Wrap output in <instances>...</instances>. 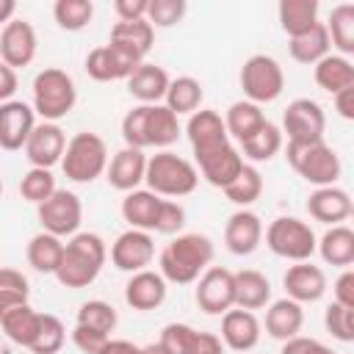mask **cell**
Returning <instances> with one entry per match:
<instances>
[{"label":"cell","mask_w":354,"mask_h":354,"mask_svg":"<svg viewBox=\"0 0 354 354\" xmlns=\"http://www.w3.org/2000/svg\"><path fill=\"white\" fill-rule=\"evenodd\" d=\"M241 169H243V155L238 152L235 144H230L227 149H221L218 155H213V158H207V160H202V163L196 166V171H199L210 185H216V188H221V191L238 177Z\"/></svg>","instance_id":"obj_34"},{"label":"cell","mask_w":354,"mask_h":354,"mask_svg":"<svg viewBox=\"0 0 354 354\" xmlns=\"http://www.w3.org/2000/svg\"><path fill=\"white\" fill-rule=\"evenodd\" d=\"M144 64V61H136L133 55L122 53L119 47L113 44H100L94 47L88 55H86V75L97 83H111V80H127L136 66Z\"/></svg>","instance_id":"obj_16"},{"label":"cell","mask_w":354,"mask_h":354,"mask_svg":"<svg viewBox=\"0 0 354 354\" xmlns=\"http://www.w3.org/2000/svg\"><path fill=\"white\" fill-rule=\"evenodd\" d=\"M0 194H3V180H0Z\"/></svg>","instance_id":"obj_60"},{"label":"cell","mask_w":354,"mask_h":354,"mask_svg":"<svg viewBox=\"0 0 354 354\" xmlns=\"http://www.w3.org/2000/svg\"><path fill=\"white\" fill-rule=\"evenodd\" d=\"M335 111L343 116V119H354V86H348V88H343V91H337L335 94Z\"/></svg>","instance_id":"obj_56"},{"label":"cell","mask_w":354,"mask_h":354,"mask_svg":"<svg viewBox=\"0 0 354 354\" xmlns=\"http://www.w3.org/2000/svg\"><path fill=\"white\" fill-rule=\"evenodd\" d=\"M285 158L290 163V169L307 180L315 188H326L335 185L340 180L343 163L337 158V152L326 144V141H310V144H288L285 147Z\"/></svg>","instance_id":"obj_5"},{"label":"cell","mask_w":354,"mask_h":354,"mask_svg":"<svg viewBox=\"0 0 354 354\" xmlns=\"http://www.w3.org/2000/svg\"><path fill=\"white\" fill-rule=\"evenodd\" d=\"M144 171H147V155L144 149H133V147H122L105 169V180L111 188L127 194L136 191L144 183Z\"/></svg>","instance_id":"obj_22"},{"label":"cell","mask_w":354,"mask_h":354,"mask_svg":"<svg viewBox=\"0 0 354 354\" xmlns=\"http://www.w3.org/2000/svg\"><path fill=\"white\" fill-rule=\"evenodd\" d=\"M202 97H205L202 83H199L196 77H191V75H180V77H171V80H169L163 105H166L174 116H180V113H188V116H191L194 111H199Z\"/></svg>","instance_id":"obj_37"},{"label":"cell","mask_w":354,"mask_h":354,"mask_svg":"<svg viewBox=\"0 0 354 354\" xmlns=\"http://www.w3.org/2000/svg\"><path fill=\"white\" fill-rule=\"evenodd\" d=\"M147 6L149 0H116L113 11L119 22H136V19H147Z\"/></svg>","instance_id":"obj_54"},{"label":"cell","mask_w":354,"mask_h":354,"mask_svg":"<svg viewBox=\"0 0 354 354\" xmlns=\"http://www.w3.org/2000/svg\"><path fill=\"white\" fill-rule=\"evenodd\" d=\"M53 17L58 22L61 30H83L91 17H94V3L91 0H55L53 6Z\"/></svg>","instance_id":"obj_43"},{"label":"cell","mask_w":354,"mask_h":354,"mask_svg":"<svg viewBox=\"0 0 354 354\" xmlns=\"http://www.w3.org/2000/svg\"><path fill=\"white\" fill-rule=\"evenodd\" d=\"M147 191L158 196H188L199 185V171L191 160L171 149H160L152 158H147V171H144Z\"/></svg>","instance_id":"obj_3"},{"label":"cell","mask_w":354,"mask_h":354,"mask_svg":"<svg viewBox=\"0 0 354 354\" xmlns=\"http://www.w3.org/2000/svg\"><path fill=\"white\" fill-rule=\"evenodd\" d=\"M310 343H313V337H301V335H296V337H290V340L282 343L279 354H304V351L310 348Z\"/></svg>","instance_id":"obj_57"},{"label":"cell","mask_w":354,"mask_h":354,"mask_svg":"<svg viewBox=\"0 0 354 354\" xmlns=\"http://www.w3.org/2000/svg\"><path fill=\"white\" fill-rule=\"evenodd\" d=\"M166 279L160 277V271H136L130 274L127 285H124V301L133 307V310H158L163 301H166Z\"/></svg>","instance_id":"obj_23"},{"label":"cell","mask_w":354,"mask_h":354,"mask_svg":"<svg viewBox=\"0 0 354 354\" xmlns=\"http://www.w3.org/2000/svg\"><path fill=\"white\" fill-rule=\"evenodd\" d=\"M105 260H108V246L97 232H75L64 243V257L53 277L64 288L80 290L100 277Z\"/></svg>","instance_id":"obj_1"},{"label":"cell","mask_w":354,"mask_h":354,"mask_svg":"<svg viewBox=\"0 0 354 354\" xmlns=\"http://www.w3.org/2000/svg\"><path fill=\"white\" fill-rule=\"evenodd\" d=\"M304 326V310L299 301L293 299H277L271 301V307L266 310V332L274 337V340H290L301 332Z\"/></svg>","instance_id":"obj_27"},{"label":"cell","mask_w":354,"mask_h":354,"mask_svg":"<svg viewBox=\"0 0 354 354\" xmlns=\"http://www.w3.org/2000/svg\"><path fill=\"white\" fill-rule=\"evenodd\" d=\"M213 263V241L202 232H183L163 246L158 266L160 277L174 285H191Z\"/></svg>","instance_id":"obj_2"},{"label":"cell","mask_w":354,"mask_h":354,"mask_svg":"<svg viewBox=\"0 0 354 354\" xmlns=\"http://www.w3.org/2000/svg\"><path fill=\"white\" fill-rule=\"evenodd\" d=\"M55 177H53V171L50 169H36V166H30L25 174H22V180H19V196L25 199V202H30V205H41L44 199H50L53 194H55Z\"/></svg>","instance_id":"obj_45"},{"label":"cell","mask_w":354,"mask_h":354,"mask_svg":"<svg viewBox=\"0 0 354 354\" xmlns=\"http://www.w3.org/2000/svg\"><path fill=\"white\" fill-rule=\"evenodd\" d=\"M324 326L326 332L340 340V343H351L354 340V310L332 301L326 310H324Z\"/></svg>","instance_id":"obj_48"},{"label":"cell","mask_w":354,"mask_h":354,"mask_svg":"<svg viewBox=\"0 0 354 354\" xmlns=\"http://www.w3.org/2000/svg\"><path fill=\"white\" fill-rule=\"evenodd\" d=\"M108 147L97 133H75L66 141L64 158H61V169L72 183H94L97 177L105 174L108 169Z\"/></svg>","instance_id":"obj_6"},{"label":"cell","mask_w":354,"mask_h":354,"mask_svg":"<svg viewBox=\"0 0 354 354\" xmlns=\"http://www.w3.org/2000/svg\"><path fill=\"white\" fill-rule=\"evenodd\" d=\"M36 127V113L33 105L22 100H8L0 102V149H25L28 136Z\"/></svg>","instance_id":"obj_17"},{"label":"cell","mask_w":354,"mask_h":354,"mask_svg":"<svg viewBox=\"0 0 354 354\" xmlns=\"http://www.w3.org/2000/svg\"><path fill=\"white\" fill-rule=\"evenodd\" d=\"M108 340H111V335L97 332V329H88V326H80V324H75V329H72V343L83 354H100Z\"/></svg>","instance_id":"obj_51"},{"label":"cell","mask_w":354,"mask_h":354,"mask_svg":"<svg viewBox=\"0 0 354 354\" xmlns=\"http://www.w3.org/2000/svg\"><path fill=\"white\" fill-rule=\"evenodd\" d=\"M36 216H39L41 232H50L55 238H72L83 221V205L75 191L55 188L50 199L36 205Z\"/></svg>","instance_id":"obj_9"},{"label":"cell","mask_w":354,"mask_h":354,"mask_svg":"<svg viewBox=\"0 0 354 354\" xmlns=\"http://www.w3.org/2000/svg\"><path fill=\"white\" fill-rule=\"evenodd\" d=\"M235 279V307L241 310H260L271 301V282L257 268L232 271Z\"/></svg>","instance_id":"obj_29"},{"label":"cell","mask_w":354,"mask_h":354,"mask_svg":"<svg viewBox=\"0 0 354 354\" xmlns=\"http://www.w3.org/2000/svg\"><path fill=\"white\" fill-rule=\"evenodd\" d=\"M266 122V113L260 111V105L249 102V100H238L227 108L224 113V127H227V136L235 138L238 144L243 138H249L260 124Z\"/></svg>","instance_id":"obj_39"},{"label":"cell","mask_w":354,"mask_h":354,"mask_svg":"<svg viewBox=\"0 0 354 354\" xmlns=\"http://www.w3.org/2000/svg\"><path fill=\"white\" fill-rule=\"evenodd\" d=\"M17 14V3L14 0H0V25H8Z\"/></svg>","instance_id":"obj_58"},{"label":"cell","mask_w":354,"mask_h":354,"mask_svg":"<svg viewBox=\"0 0 354 354\" xmlns=\"http://www.w3.org/2000/svg\"><path fill=\"white\" fill-rule=\"evenodd\" d=\"M185 136L191 141V149H194V160L196 166L213 155H218L221 149H227L232 141L227 136V127H224V119L218 111H210V108H199L188 116V124H185Z\"/></svg>","instance_id":"obj_10"},{"label":"cell","mask_w":354,"mask_h":354,"mask_svg":"<svg viewBox=\"0 0 354 354\" xmlns=\"http://www.w3.org/2000/svg\"><path fill=\"white\" fill-rule=\"evenodd\" d=\"M282 285H285L288 299L299 304H307V301L313 304L326 293V274L321 266H313L310 260H304V263H293L285 271Z\"/></svg>","instance_id":"obj_21"},{"label":"cell","mask_w":354,"mask_h":354,"mask_svg":"<svg viewBox=\"0 0 354 354\" xmlns=\"http://www.w3.org/2000/svg\"><path fill=\"white\" fill-rule=\"evenodd\" d=\"M315 252L321 254V260L326 266H337V268H348L354 263V230L346 224H335L329 227L321 241L315 243Z\"/></svg>","instance_id":"obj_31"},{"label":"cell","mask_w":354,"mask_h":354,"mask_svg":"<svg viewBox=\"0 0 354 354\" xmlns=\"http://www.w3.org/2000/svg\"><path fill=\"white\" fill-rule=\"evenodd\" d=\"M354 205H351V196L348 191L337 188V185H326V188H315L310 196H307V213L321 221V224H340L351 216Z\"/></svg>","instance_id":"obj_24"},{"label":"cell","mask_w":354,"mask_h":354,"mask_svg":"<svg viewBox=\"0 0 354 354\" xmlns=\"http://www.w3.org/2000/svg\"><path fill=\"white\" fill-rule=\"evenodd\" d=\"M169 75L163 66L158 64H138L136 72L127 77V91L141 102V105H158L163 97H166V88H169Z\"/></svg>","instance_id":"obj_25"},{"label":"cell","mask_w":354,"mask_h":354,"mask_svg":"<svg viewBox=\"0 0 354 354\" xmlns=\"http://www.w3.org/2000/svg\"><path fill=\"white\" fill-rule=\"evenodd\" d=\"M194 299L202 313L207 315H224L235 307V279L232 271L224 266H207L202 277L196 279Z\"/></svg>","instance_id":"obj_12"},{"label":"cell","mask_w":354,"mask_h":354,"mask_svg":"<svg viewBox=\"0 0 354 354\" xmlns=\"http://www.w3.org/2000/svg\"><path fill=\"white\" fill-rule=\"evenodd\" d=\"M17 86H19V80H17V69H11V66H6V64L0 61V102L14 100Z\"/></svg>","instance_id":"obj_55"},{"label":"cell","mask_w":354,"mask_h":354,"mask_svg":"<svg viewBox=\"0 0 354 354\" xmlns=\"http://www.w3.org/2000/svg\"><path fill=\"white\" fill-rule=\"evenodd\" d=\"M313 77H315L318 88H324L326 94L335 97L337 91L354 86V64L337 53H329L313 66Z\"/></svg>","instance_id":"obj_32"},{"label":"cell","mask_w":354,"mask_h":354,"mask_svg":"<svg viewBox=\"0 0 354 354\" xmlns=\"http://www.w3.org/2000/svg\"><path fill=\"white\" fill-rule=\"evenodd\" d=\"M185 11H188L185 0H149L147 22L152 28H171L185 17Z\"/></svg>","instance_id":"obj_49"},{"label":"cell","mask_w":354,"mask_h":354,"mask_svg":"<svg viewBox=\"0 0 354 354\" xmlns=\"http://www.w3.org/2000/svg\"><path fill=\"white\" fill-rule=\"evenodd\" d=\"M28 296H30L28 277L17 268H0V315L19 304H28Z\"/></svg>","instance_id":"obj_44"},{"label":"cell","mask_w":354,"mask_h":354,"mask_svg":"<svg viewBox=\"0 0 354 354\" xmlns=\"http://www.w3.org/2000/svg\"><path fill=\"white\" fill-rule=\"evenodd\" d=\"M260 241H263V221H260V216L254 210L241 207V210H235L227 218V224H224V243H227V249L232 254L246 257V254H252L260 246Z\"/></svg>","instance_id":"obj_20"},{"label":"cell","mask_w":354,"mask_h":354,"mask_svg":"<svg viewBox=\"0 0 354 354\" xmlns=\"http://www.w3.org/2000/svg\"><path fill=\"white\" fill-rule=\"evenodd\" d=\"M177 138H180V122H177V116L163 102L147 105V116H144V141H147V147L169 149Z\"/></svg>","instance_id":"obj_30"},{"label":"cell","mask_w":354,"mask_h":354,"mask_svg":"<svg viewBox=\"0 0 354 354\" xmlns=\"http://www.w3.org/2000/svg\"><path fill=\"white\" fill-rule=\"evenodd\" d=\"M282 144H285L282 130H279L274 122L266 119L249 138L241 141V149H238V152H241L243 158H249L252 163H266V160H271L274 155H279Z\"/></svg>","instance_id":"obj_33"},{"label":"cell","mask_w":354,"mask_h":354,"mask_svg":"<svg viewBox=\"0 0 354 354\" xmlns=\"http://www.w3.org/2000/svg\"><path fill=\"white\" fill-rule=\"evenodd\" d=\"M39 321H41V313H36L30 304H19L0 315V326H3L6 337L22 348H30V343L36 340Z\"/></svg>","instance_id":"obj_35"},{"label":"cell","mask_w":354,"mask_h":354,"mask_svg":"<svg viewBox=\"0 0 354 354\" xmlns=\"http://www.w3.org/2000/svg\"><path fill=\"white\" fill-rule=\"evenodd\" d=\"M260 321L252 310H241V307H232L221 315V335L218 340L232 348V351H252L257 343H260Z\"/></svg>","instance_id":"obj_19"},{"label":"cell","mask_w":354,"mask_h":354,"mask_svg":"<svg viewBox=\"0 0 354 354\" xmlns=\"http://www.w3.org/2000/svg\"><path fill=\"white\" fill-rule=\"evenodd\" d=\"M155 257V241L144 230H124L113 243H111V263L119 271L136 274L144 271Z\"/></svg>","instance_id":"obj_13"},{"label":"cell","mask_w":354,"mask_h":354,"mask_svg":"<svg viewBox=\"0 0 354 354\" xmlns=\"http://www.w3.org/2000/svg\"><path fill=\"white\" fill-rule=\"evenodd\" d=\"M36 30L28 19H11L0 30V61L11 69L28 66L36 58Z\"/></svg>","instance_id":"obj_15"},{"label":"cell","mask_w":354,"mask_h":354,"mask_svg":"<svg viewBox=\"0 0 354 354\" xmlns=\"http://www.w3.org/2000/svg\"><path fill=\"white\" fill-rule=\"evenodd\" d=\"M329 44L337 50V55L348 58L354 55V6L351 3H340L329 11V19L324 22Z\"/></svg>","instance_id":"obj_38"},{"label":"cell","mask_w":354,"mask_h":354,"mask_svg":"<svg viewBox=\"0 0 354 354\" xmlns=\"http://www.w3.org/2000/svg\"><path fill=\"white\" fill-rule=\"evenodd\" d=\"M160 199H163V196H158V194H152V191H147V188L127 191L124 199H122V218L130 224V230L152 232V230H155V218H158Z\"/></svg>","instance_id":"obj_28"},{"label":"cell","mask_w":354,"mask_h":354,"mask_svg":"<svg viewBox=\"0 0 354 354\" xmlns=\"http://www.w3.org/2000/svg\"><path fill=\"white\" fill-rule=\"evenodd\" d=\"M116 321H119V315H116L113 304H108V301H102V299H88V301L80 304L75 324L111 335V332L116 329Z\"/></svg>","instance_id":"obj_46"},{"label":"cell","mask_w":354,"mask_h":354,"mask_svg":"<svg viewBox=\"0 0 354 354\" xmlns=\"http://www.w3.org/2000/svg\"><path fill=\"white\" fill-rule=\"evenodd\" d=\"M263 194V174L257 171V166L243 163V169L238 171V177L224 188V196L238 205V207H249L252 202H257Z\"/></svg>","instance_id":"obj_42"},{"label":"cell","mask_w":354,"mask_h":354,"mask_svg":"<svg viewBox=\"0 0 354 354\" xmlns=\"http://www.w3.org/2000/svg\"><path fill=\"white\" fill-rule=\"evenodd\" d=\"M77 102V88L69 72L58 66H47L33 77V113L44 122H55L69 116Z\"/></svg>","instance_id":"obj_4"},{"label":"cell","mask_w":354,"mask_h":354,"mask_svg":"<svg viewBox=\"0 0 354 354\" xmlns=\"http://www.w3.org/2000/svg\"><path fill=\"white\" fill-rule=\"evenodd\" d=\"M304 354H335V351H332L329 346H324V343H318V340H313V343H310V348H307Z\"/></svg>","instance_id":"obj_59"},{"label":"cell","mask_w":354,"mask_h":354,"mask_svg":"<svg viewBox=\"0 0 354 354\" xmlns=\"http://www.w3.org/2000/svg\"><path fill=\"white\" fill-rule=\"evenodd\" d=\"M64 149H66V136L55 122L36 124L25 141V158L36 169H53L55 163H61Z\"/></svg>","instance_id":"obj_18"},{"label":"cell","mask_w":354,"mask_h":354,"mask_svg":"<svg viewBox=\"0 0 354 354\" xmlns=\"http://www.w3.org/2000/svg\"><path fill=\"white\" fill-rule=\"evenodd\" d=\"M329 36H326V28L324 22H315L310 30L299 33V36H290L288 41V53L293 61L299 64H307V66H315L324 55H329Z\"/></svg>","instance_id":"obj_36"},{"label":"cell","mask_w":354,"mask_h":354,"mask_svg":"<svg viewBox=\"0 0 354 354\" xmlns=\"http://www.w3.org/2000/svg\"><path fill=\"white\" fill-rule=\"evenodd\" d=\"M108 44L119 47L122 53L133 55L136 61H144L147 53L155 44V28L147 19H136V22H116L111 28V39Z\"/></svg>","instance_id":"obj_26"},{"label":"cell","mask_w":354,"mask_h":354,"mask_svg":"<svg viewBox=\"0 0 354 354\" xmlns=\"http://www.w3.org/2000/svg\"><path fill=\"white\" fill-rule=\"evenodd\" d=\"M158 343L166 354H224V343L213 332H196L188 324H166Z\"/></svg>","instance_id":"obj_14"},{"label":"cell","mask_w":354,"mask_h":354,"mask_svg":"<svg viewBox=\"0 0 354 354\" xmlns=\"http://www.w3.org/2000/svg\"><path fill=\"white\" fill-rule=\"evenodd\" d=\"M266 246L277 254V257H285V260H293V263H304L315 254V232L307 221L296 218V216H279L274 218L266 230Z\"/></svg>","instance_id":"obj_7"},{"label":"cell","mask_w":354,"mask_h":354,"mask_svg":"<svg viewBox=\"0 0 354 354\" xmlns=\"http://www.w3.org/2000/svg\"><path fill=\"white\" fill-rule=\"evenodd\" d=\"M277 14L282 30L288 36H299L318 22V0H282Z\"/></svg>","instance_id":"obj_41"},{"label":"cell","mask_w":354,"mask_h":354,"mask_svg":"<svg viewBox=\"0 0 354 354\" xmlns=\"http://www.w3.org/2000/svg\"><path fill=\"white\" fill-rule=\"evenodd\" d=\"M279 130H282V136H288V144L324 141V130H326L324 108L310 97H299V100L288 102Z\"/></svg>","instance_id":"obj_11"},{"label":"cell","mask_w":354,"mask_h":354,"mask_svg":"<svg viewBox=\"0 0 354 354\" xmlns=\"http://www.w3.org/2000/svg\"><path fill=\"white\" fill-rule=\"evenodd\" d=\"M238 80H241V88H243L246 100L254 102V105L274 102L285 88V72H282L279 61L274 55H266V53L249 55L241 66Z\"/></svg>","instance_id":"obj_8"},{"label":"cell","mask_w":354,"mask_h":354,"mask_svg":"<svg viewBox=\"0 0 354 354\" xmlns=\"http://www.w3.org/2000/svg\"><path fill=\"white\" fill-rule=\"evenodd\" d=\"M332 301L354 310V271L351 268H343V274L335 279V288H332Z\"/></svg>","instance_id":"obj_53"},{"label":"cell","mask_w":354,"mask_h":354,"mask_svg":"<svg viewBox=\"0 0 354 354\" xmlns=\"http://www.w3.org/2000/svg\"><path fill=\"white\" fill-rule=\"evenodd\" d=\"M28 263L39 274H55L61 257H64V238H55L50 232H39L28 241Z\"/></svg>","instance_id":"obj_40"},{"label":"cell","mask_w":354,"mask_h":354,"mask_svg":"<svg viewBox=\"0 0 354 354\" xmlns=\"http://www.w3.org/2000/svg\"><path fill=\"white\" fill-rule=\"evenodd\" d=\"M185 227V207L174 199H160L158 207V218H155V230L160 235H180V230Z\"/></svg>","instance_id":"obj_50"},{"label":"cell","mask_w":354,"mask_h":354,"mask_svg":"<svg viewBox=\"0 0 354 354\" xmlns=\"http://www.w3.org/2000/svg\"><path fill=\"white\" fill-rule=\"evenodd\" d=\"M100 354H166V348H163L160 343L136 346V343H130V340H108Z\"/></svg>","instance_id":"obj_52"},{"label":"cell","mask_w":354,"mask_h":354,"mask_svg":"<svg viewBox=\"0 0 354 354\" xmlns=\"http://www.w3.org/2000/svg\"><path fill=\"white\" fill-rule=\"evenodd\" d=\"M64 340H66V329H64L61 318L53 313H41L39 332H36V340L30 343V351L33 354H58L64 348Z\"/></svg>","instance_id":"obj_47"}]
</instances>
